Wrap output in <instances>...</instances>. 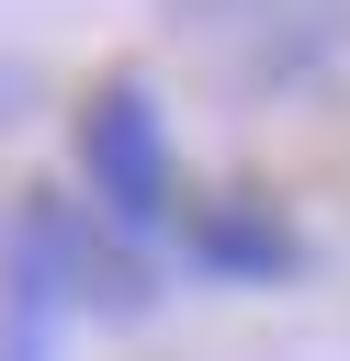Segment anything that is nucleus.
<instances>
[{
    "label": "nucleus",
    "mask_w": 350,
    "mask_h": 361,
    "mask_svg": "<svg viewBox=\"0 0 350 361\" xmlns=\"http://www.w3.org/2000/svg\"><path fill=\"white\" fill-rule=\"evenodd\" d=\"M79 203H90V226L102 237H124V248H158L169 237V214H181V158H169V124H158V102H147V79H102L90 102H79Z\"/></svg>",
    "instance_id": "1"
},
{
    "label": "nucleus",
    "mask_w": 350,
    "mask_h": 361,
    "mask_svg": "<svg viewBox=\"0 0 350 361\" xmlns=\"http://www.w3.org/2000/svg\"><path fill=\"white\" fill-rule=\"evenodd\" d=\"M181 34L237 90H316L350 56V0H181Z\"/></svg>",
    "instance_id": "2"
},
{
    "label": "nucleus",
    "mask_w": 350,
    "mask_h": 361,
    "mask_svg": "<svg viewBox=\"0 0 350 361\" xmlns=\"http://www.w3.org/2000/svg\"><path fill=\"white\" fill-rule=\"evenodd\" d=\"M169 237H181V259H192L203 282H294V271H305V237H294L271 203H248V192H181Z\"/></svg>",
    "instance_id": "3"
}]
</instances>
